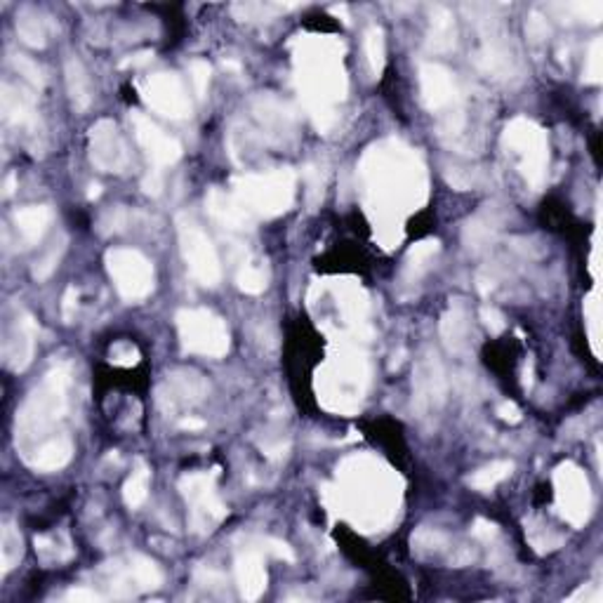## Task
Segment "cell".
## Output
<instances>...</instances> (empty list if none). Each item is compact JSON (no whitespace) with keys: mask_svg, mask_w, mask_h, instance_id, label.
Segmentation results:
<instances>
[{"mask_svg":"<svg viewBox=\"0 0 603 603\" xmlns=\"http://www.w3.org/2000/svg\"><path fill=\"white\" fill-rule=\"evenodd\" d=\"M269 547H264L267 552H271L274 556H279V559H286V561H295V554L293 549L288 547L286 542H279V540H267Z\"/></svg>","mask_w":603,"mask_h":603,"instance_id":"obj_43","label":"cell"},{"mask_svg":"<svg viewBox=\"0 0 603 603\" xmlns=\"http://www.w3.org/2000/svg\"><path fill=\"white\" fill-rule=\"evenodd\" d=\"M151 57H154L151 52H139V55H135V57L130 55V59H125L120 67H123V69H130V67L132 69H135V67H144L146 62H151Z\"/></svg>","mask_w":603,"mask_h":603,"instance_id":"obj_46","label":"cell"},{"mask_svg":"<svg viewBox=\"0 0 603 603\" xmlns=\"http://www.w3.org/2000/svg\"><path fill=\"white\" fill-rule=\"evenodd\" d=\"M412 392H415V405L420 411H431L439 408L446 398V375L439 356L434 351L427 354L417 361L415 377H412Z\"/></svg>","mask_w":603,"mask_h":603,"instance_id":"obj_13","label":"cell"},{"mask_svg":"<svg viewBox=\"0 0 603 603\" xmlns=\"http://www.w3.org/2000/svg\"><path fill=\"white\" fill-rule=\"evenodd\" d=\"M161 177H158V173H154V180H151V177H146V180H144V191L149 193V196H158V193H161Z\"/></svg>","mask_w":603,"mask_h":603,"instance_id":"obj_47","label":"cell"},{"mask_svg":"<svg viewBox=\"0 0 603 603\" xmlns=\"http://www.w3.org/2000/svg\"><path fill=\"white\" fill-rule=\"evenodd\" d=\"M149 481H151V472L144 465H139L132 476L125 481L123 485V498L125 504L130 507V510H137L146 502V495H149Z\"/></svg>","mask_w":603,"mask_h":603,"instance_id":"obj_27","label":"cell"},{"mask_svg":"<svg viewBox=\"0 0 603 603\" xmlns=\"http://www.w3.org/2000/svg\"><path fill=\"white\" fill-rule=\"evenodd\" d=\"M123 580L125 582H130V587L135 585V590L149 591L158 590V587L163 585V572L158 571V566H155L151 559H146V556H132Z\"/></svg>","mask_w":603,"mask_h":603,"instance_id":"obj_25","label":"cell"},{"mask_svg":"<svg viewBox=\"0 0 603 603\" xmlns=\"http://www.w3.org/2000/svg\"><path fill=\"white\" fill-rule=\"evenodd\" d=\"M67 599L69 601H100V594L93 590H71L69 594H67Z\"/></svg>","mask_w":603,"mask_h":603,"instance_id":"obj_45","label":"cell"},{"mask_svg":"<svg viewBox=\"0 0 603 603\" xmlns=\"http://www.w3.org/2000/svg\"><path fill=\"white\" fill-rule=\"evenodd\" d=\"M466 333H469V314L462 299H455L446 316L441 318V337L450 351H460L466 344Z\"/></svg>","mask_w":603,"mask_h":603,"instance_id":"obj_22","label":"cell"},{"mask_svg":"<svg viewBox=\"0 0 603 603\" xmlns=\"http://www.w3.org/2000/svg\"><path fill=\"white\" fill-rule=\"evenodd\" d=\"M69 366L52 368L17 412V448L24 450V457L52 439L48 434H52V427L62 420L69 405Z\"/></svg>","mask_w":603,"mask_h":603,"instance_id":"obj_1","label":"cell"},{"mask_svg":"<svg viewBox=\"0 0 603 603\" xmlns=\"http://www.w3.org/2000/svg\"><path fill=\"white\" fill-rule=\"evenodd\" d=\"M64 75H67V90H69L71 104H74L75 111H85L93 102V87H90V78H87L83 64L75 57L67 59Z\"/></svg>","mask_w":603,"mask_h":603,"instance_id":"obj_24","label":"cell"},{"mask_svg":"<svg viewBox=\"0 0 603 603\" xmlns=\"http://www.w3.org/2000/svg\"><path fill=\"white\" fill-rule=\"evenodd\" d=\"M174 321H177L182 347L187 349L189 354L222 359L229 351L226 324L210 309H182Z\"/></svg>","mask_w":603,"mask_h":603,"instance_id":"obj_5","label":"cell"},{"mask_svg":"<svg viewBox=\"0 0 603 603\" xmlns=\"http://www.w3.org/2000/svg\"><path fill=\"white\" fill-rule=\"evenodd\" d=\"M144 102L163 119L184 120L191 116V100L177 74L151 75L144 85Z\"/></svg>","mask_w":603,"mask_h":603,"instance_id":"obj_11","label":"cell"},{"mask_svg":"<svg viewBox=\"0 0 603 603\" xmlns=\"http://www.w3.org/2000/svg\"><path fill=\"white\" fill-rule=\"evenodd\" d=\"M13 67L19 71V75H24L26 81L31 83V85L40 87L45 83V75H43V69L38 67L36 62H31L29 57L24 55H13Z\"/></svg>","mask_w":603,"mask_h":603,"instance_id":"obj_36","label":"cell"},{"mask_svg":"<svg viewBox=\"0 0 603 603\" xmlns=\"http://www.w3.org/2000/svg\"><path fill=\"white\" fill-rule=\"evenodd\" d=\"M481 318H483L485 328L491 330L492 335H500V333L507 328V321H504V316L500 314L498 309H492V306H483V309H481Z\"/></svg>","mask_w":603,"mask_h":603,"instance_id":"obj_40","label":"cell"},{"mask_svg":"<svg viewBox=\"0 0 603 603\" xmlns=\"http://www.w3.org/2000/svg\"><path fill=\"white\" fill-rule=\"evenodd\" d=\"M511 469H514V465L507 460L502 462H492V465L483 466V469H479V472L474 474V476H469V485L472 488H476V491H492L495 485L502 483L507 476L511 474Z\"/></svg>","mask_w":603,"mask_h":603,"instance_id":"obj_28","label":"cell"},{"mask_svg":"<svg viewBox=\"0 0 603 603\" xmlns=\"http://www.w3.org/2000/svg\"><path fill=\"white\" fill-rule=\"evenodd\" d=\"M457 45V24L448 7H431L430 33H427V48L431 52H450Z\"/></svg>","mask_w":603,"mask_h":603,"instance_id":"obj_20","label":"cell"},{"mask_svg":"<svg viewBox=\"0 0 603 603\" xmlns=\"http://www.w3.org/2000/svg\"><path fill=\"white\" fill-rule=\"evenodd\" d=\"M504 146L519 158V170L523 180L535 191H540L547 182L549 168V144L547 135L540 125L528 119H514L504 128Z\"/></svg>","mask_w":603,"mask_h":603,"instance_id":"obj_4","label":"cell"},{"mask_svg":"<svg viewBox=\"0 0 603 603\" xmlns=\"http://www.w3.org/2000/svg\"><path fill=\"white\" fill-rule=\"evenodd\" d=\"M236 283L243 293L260 295L267 290V274H264L260 267H255V264H243V267L238 269Z\"/></svg>","mask_w":603,"mask_h":603,"instance_id":"obj_32","label":"cell"},{"mask_svg":"<svg viewBox=\"0 0 603 603\" xmlns=\"http://www.w3.org/2000/svg\"><path fill=\"white\" fill-rule=\"evenodd\" d=\"M132 130L137 137L139 146L146 151L149 161L155 168H165V165H174L182 158V144L174 137H170L168 132L158 128L149 116H144L139 111L130 113Z\"/></svg>","mask_w":603,"mask_h":603,"instance_id":"obj_12","label":"cell"},{"mask_svg":"<svg viewBox=\"0 0 603 603\" xmlns=\"http://www.w3.org/2000/svg\"><path fill=\"white\" fill-rule=\"evenodd\" d=\"M420 93H422V102L430 111H446L460 102L453 74L434 62L420 67Z\"/></svg>","mask_w":603,"mask_h":603,"instance_id":"obj_15","label":"cell"},{"mask_svg":"<svg viewBox=\"0 0 603 603\" xmlns=\"http://www.w3.org/2000/svg\"><path fill=\"white\" fill-rule=\"evenodd\" d=\"M203 427H206V422H203V420H196V417H187V420H182V430L196 431V430H203Z\"/></svg>","mask_w":603,"mask_h":603,"instance_id":"obj_48","label":"cell"},{"mask_svg":"<svg viewBox=\"0 0 603 603\" xmlns=\"http://www.w3.org/2000/svg\"><path fill=\"white\" fill-rule=\"evenodd\" d=\"M472 533L476 535L479 540L488 542V540H492L495 535H498V526H495V523H491V521H483V519H479V521L474 523Z\"/></svg>","mask_w":603,"mask_h":603,"instance_id":"obj_41","label":"cell"},{"mask_svg":"<svg viewBox=\"0 0 603 603\" xmlns=\"http://www.w3.org/2000/svg\"><path fill=\"white\" fill-rule=\"evenodd\" d=\"M554 488H556V507L561 517L571 526H585L591 514V491L585 472L572 462L561 465L554 472Z\"/></svg>","mask_w":603,"mask_h":603,"instance_id":"obj_9","label":"cell"},{"mask_svg":"<svg viewBox=\"0 0 603 603\" xmlns=\"http://www.w3.org/2000/svg\"><path fill=\"white\" fill-rule=\"evenodd\" d=\"M106 271L120 297L128 302H139L154 290V264L139 250L111 248L106 253Z\"/></svg>","mask_w":603,"mask_h":603,"instance_id":"obj_6","label":"cell"},{"mask_svg":"<svg viewBox=\"0 0 603 603\" xmlns=\"http://www.w3.org/2000/svg\"><path fill=\"white\" fill-rule=\"evenodd\" d=\"M238 591L245 601H257L267 590V568L257 549H245L236 556Z\"/></svg>","mask_w":603,"mask_h":603,"instance_id":"obj_17","label":"cell"},{"mask_svg":"<svg viewBox=\"0 0 603 603\" xmlns=\"http://www.w3.org/2000/svg\"><path fill=\"white\" fill-rule=\"evenodd\" d=\"M436 253H439V241L417 243L415 248L408 253V260H405V276L408 279H417L424 269L430 267V262L434 260Z\"/></svg>","mask_w":603,"mask_h":603,"instance_id":"obj_29","label":"cell"},{"mask_svg":"<svg viewBox=\"0 0 603 603\" xmlns=\"http://www.w3.org/2000/svg\"><path fill=\"white\" fill-rule=\"evenodd\" d=\"M22 559V535L14 530V526L7 523L3 528V537H0V561H3V575L13 571L14 563Z\"/></svg>","mask_w":603,"mask_h":603,"instance_id":"obj_31","label":"cell"},{"mask_svg":"<svg viewBox=\"0 0 603 603\" xmlns=\"http://www.w3.org/2000/svg\"><path fill=\"white\" fill-rule=\"evenodd\" d=\"M3 113H5L7 123L17 125V128L33 125V120H36V109H33L31 97L17 90V87H13L10 83L3 85Z\"/></svg>","mask_w":603,"mask_h":603,"instance_id":"obj_23","label":"cell"},{"mask_svg":"<svg viewBox=\"0 0 603 603\" xmlns=\"http://www.w3.org/2000/svg\"><path fill=\"white\" fill-rule=\"evenodd\" d=\"M75 299H78L75 288H69V290H67V295H64V302H62V316H64V321H67V324H71V318H74Z\"/></svg>","mask_w":603,"mask_h":603,"instance_id":"obj_44","label":"cell"},{"mask_svg":"<svg viewBox=\"0 0 603 603\" xmlns=\"http://www.w3.org/2000/svg\"><path fill=\"white\" fill-rule=\"evenodd\" d=\"M14 187H17V177H14V174H10V177H7V182H5V196H13Z\"/></svg>","mask_w":603,"mask_h":603,"instance_id":"obj_49","label":"cell"},{"mask_svg":"<svg viewBox=\"0 0 603 603\" xmlns=\"http://www.w3.org/2000/svg\"><path fill=\"white\" fill-rule=\"evenodd\" d=\"M189 74H191L193 90H196V94H199V100H206L208 87H210V67H208V62H203V59L191 62Z\"/></svg>","mask_w":603,"mask_h":603,"instance_id":"obj_37","label":"cell"},{"mask_svg":"<svg viewBox=\"0 0 603 603\" xmlns=\"http://www.w3.org/2000/svg\"><path fill=\"white\" fill-rule=\"evenodd\" d=\"M491 236H492V229L488 226V222H479V219L469 222L465 229V243L472 250L483 248L485 243L491 241Z\"/></svg>","mask_w":603,"mask_h":603,"instance_id":"obj_35","label":"cell"},{"mask_svg":"<svg viewBox=\"0 0 603 603\" xmlns=\"http://www.w3.org/2000/svg\"><path fill=\"white\" fill-rule=\"evenodd\" d=\"M90 161L102 173H123L130 163L128 144L120 135L119 125L102 119L90 128Z\"/></svg>","mask_w":603,"mask_h":603,"instance_id":"obj_10","label":"cell"},{"mask_svg":"<svg viewBox=\"0 0 603 603\" xmlns=\"http://www.w3.org/2000/svg\"><path fill=\"white\" fill-rule=\"evenodd\" d=\"M526 33H528V38L533 43H542V40L549 36L547 19L542 17L540 13H530L528 22H526Z\"/></svg>","mask_w":603,"mask_h":603,"instance_id":"obj_39","label":"cell"},{"mask_svg":"<svg viewBox=\"0 0 603 603\" xmlns=\"http://www.w3.org/2000/svg\"><path fill=\"white\" fill-rule=\"evenodd\" d=\"M180 492L191 510L189 523L199 535H208L217 523L225 521L226 507L215 491V474L199 472L182 476Z\"/></svg>","mask_w":603,"mask_h":603,"instance_id":"obj_8","label":"cell"},{"mask_svg":"<svg viewBox=\"0 0 603 603\" xmlns=\"http://www.w3.org/2000/svg\"><path fill=\"white\" fill-rule=\"evenodd\" d=\"M297 177L290 168H279L271 173L245 174L234 182V196L241 206L257 217H279L295 203Z\"/></svg>","mask_w":603,"mask_h":603,"instance_id":"obj_3","label":"cell"},{"mask_svg":"<svg viewBox=\"0 0 603 603\" xmlns=\"http://www.w3.org/2000/svg\"><path fill=\"white\" fill-rule=\"evenodd\" d=\"M74 457V443H71L69 436L64 434H55L52 439L43 441L33 450L26 462L38 469V472H57V469H62L67 466Z\"/></svg>","mask_w":603,"mask_h":603,"instance_id":"obj_18","label":"cell"},{"mask_svg":"<svg viewBox=\"0 0 603 603\" xmlns=\"http://www.w3.org/2000/svg\"><path fill=\"white\" fill-rule=\"evenodd\" d=\"M52 208L50 206H26L14 212V226L19 236L24 238L29 245L38 243L45 236V231L52 225Z\"/></svg>","mask_w":603,"mask_h":603,"instance_id":"obj_21","label":"cell"},{"mask_svg":"<svg viewBox=\"0 0 603 603\" xmlns=\"http://www.w3.org/2000/svg\"><path fill=\"white\" fill-rule=\"evenodd\" d=\"M36 337L38 325L26 311H22L14 318L13 328L5 337V347H3V356H5V366L14 373H22L31 366L33 351H36Z\"/></svg>","mask_w":603,"mask_h":603,"instance_id":"obj_16","label":"cell"},{"mask_svg":"<svg viewBox=\"0 0 603 603\" xmlns=\"http://www.w3.org/2000/svg\"><path fill=\"white\" fill-rule=\"evenodd\" d=\"M568 10L578 14V19H582L587 24H599L603 19V3H599V0H591V3H572V5H568Z\"/></svg>","mask_w":603,"mask_h":603,"instance_id":"obj_38","label":"cell"},{"mask_svg":"<svg viewBox=\"0 0 603 603\" xmlns=\"http://www.w3.org/2000/svg\"><path fill=\"white\" fill-rule=\"evenodd\" d=\"M17 33L19 38H22L26 45H31V48H45V43H48V29H45V22L40 19V14L33 13L31 7H24V10L17 14Z\"/></svg>","mask_w":603,"mask_h":603,"instance_id":"obj_26","label":"cell"},{"mask_svg":"<svg viewBox=\"0 0 603 603\" xmlns=\"http://www.w3.org/2000/svg\"><path fill=\"white\" fill-rule=\"evenodd\" d=\"M208 212L212 217L217 219L219 225L226 226V229H245L250 226V215L245 208L241 206V200L234 196V193H225L219 189H212L206 199Z\"/></svg>","mask_w":603,"mask_h":603,"instance_id":"obj_19","label":"cell"},{"mask_svg":"<svg viewBox=\"0 0 603 603\" xmlns=\"http://www.w3.org/2000/svg\"><path fill=\"white\" fill-rule=\"evenodd\" d=\"M498 415L502 417L504 422H511V424L521 422V411H519V405L511 403V401H504V403H500Z\"/></svg>","mask_w":603,"mask_h":603,"instance_id":"obj_42","label":"cell"},{"mask_svg":"<svg viewBox=\"0 0 603 603\" xmlns=\"http://www.w3.org/2000/svg\"><path fill=\"white\" fill-rule=\"evenodd\" d=\"M366 55L368 64H370V71H373L375 78H379V74L385 69V59H386L385 31H382L379 26H370L366 31Z\"/></svg>","mask_w":603,"mask_h":603,"instance_id":"obj_30","label":"cell"},{"mask_svg":"<svg viewBox=\"0 0 603 603\" xmlns=\"http://www.w3.org/2000/svg\"><path fill=\"white\" fill-rule=\"evenodd\" d=\"M177 236H180L182 257L187 262L189 271L200 286L215 288L222 280V264H219L217 250L212 245L210 236L200 229L193 219H177Z\"/></svg>","mask_w":603,"mask_h":603,"instance_id":"obj_7","label":"cell"},{"mask_svg":"<svg viewBox=\"0 0 603 603\" xmlns=\"http://www.w3.org/2000/svg\"><path fill=\"white\" fill-rule=\"evenodd\" d=\"M299 85L305 87L306 102H309V109L316 119V125L321 130H325L333 119V111H330V104L344 100V93H347V81L342 75V67H340V57L335 52L325 50V45L321 43V50L318 45L309 55H305L299 59Z\"/></svg>","mask_w":603,"mask_h":603,"instance_id":"obj_2","label":"cell"},{"mask_svg":"<svg viewBox=\"0 0 603 603\" xmlns=\"http://www.w3.org/2000/svg\"><path fill=\"white\" fill-rule=\"evenodd\" d=\"M208 394V382L193 370H177L168 375L158 389V403L163 411H180L199 403Z\"/></svg>","mask_w":603,"mask_h":603,"instance_id":"obj_14","label":"cell"},{"mask_svg":"<svg viewBox=\"0 0 603 603\" xmlns=\"http://www.w3.org/2000/svg\"><path fill=\"white\" fill-rule=\"evenodd\" d=\"M603 75V40L597 38L590 48V57H587L585 67V83H601Z\"/></svg>","mask_w":603,"mask_h":603,"instance_id":"obj_33","label":"cell"},{"mask_svg":"<svg viewBox=\"0 0 603 603\" xmlns=\"http://www.w3.org/2000/svg\"><path fill=\"white\" fill-rule=\"evenodd\" d=\"M64 250H67V245H64V243H59V245H55V248H52L50 253L43 257V260H38L36 267H33V279H36V280L50 279V274L57 269L59 260H62Z\"/></svg>","mask_w":603,"mask_h":603,"instance_id":"obj_34","label":"cell"}]
</instances>
